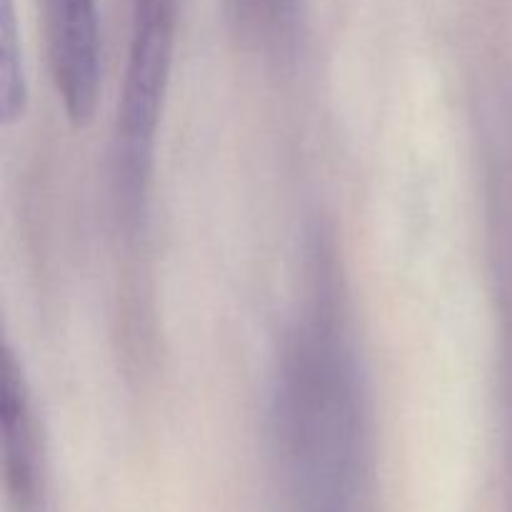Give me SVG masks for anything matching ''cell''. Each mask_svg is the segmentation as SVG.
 I'll return each mask as SVG.
<instances>
[{"instance_id": "obj_5", "label": "cell", "mask_w": 512, "mask_h": 512, "mask_svg": "<svg viewBox=\"0 0 512 512\" xmlns=\"http://www.w3.org/2000/svg\"><path fill=\"white\" fill-rule=\"evenodd\" d=\"M298 0H225V18L245 43L278 40L290 28Z\"/></svg>"}, {"instance_id": "obj_1", "label": "cell", "mask_w": 512, "mask_h": 512, "mask_svg": "<svg viewBox=\"0 0 512 512\" xmlns=\"http://www.w3.org/2000/svg\"><path fill=\"white\" fill-rule=\"evenodd\" d=\"M275 418L295 483L320 498L343 493L358 465L360 410L350 353L328 318L290 340Z\"/></svg>"}, {"instance_id": "obj_3", "label": "cell", "mask_w": 512, "mask_h": 512, "mask_svg": "<svg viewBox=\"0 0 512 512\" xmlns=\"http://www.w3.org/2000/svg\"><path fill=\"white\" fill-rule=\"evenodd\" d=\"M50 78L73 125L93 120L100 98V18L95 0H38Z\"/></svg>"}, {"instance_id": "obj_4", "label": "cell", "mask_w": 512, "mask_h": 512, "mask_svg": "<svg viewBox=\"0 0 512 512\" xmlns=\"http://www.w3.org/2000/svg\"><path fill=\"white\" fill-rule=\"evenodd\" d=\"M0 430L3 480L13 512H50V465L43 423L23 363L10 345L3 348L0 375Z\"/></svg>"}, {"instance_id": "obj_2", "label": "cell", "mask_w": 512, "mask_h": 512, "mask_svg": "<svg viewBox=\"0 0 512 512\" xmlns=\"http://www.w3.org/2000/svg\"><path fill=\"white\" fill-rule=\"evenodd\" d=\"M175 25L178 8L173 5L130 8L128 60L113 138L115 198L128 220H138L148 198L158 125L173 68Z\"/></svg>"}, {"instance_id": "obj_6", "label": "cell", "mask_w": 512, "mask_h": 512, "mask_svg": "<svg viewBox=\"0 0 512 512\" xmlns=\"http://www.w3.org/2000/svg\"><path fill=\"white\" fill-rule=\"evenodd\" d=\"M0 110L5 123H13L25 113L28 85H25L23 48H20L18 25H15L13 0H3V20H0Z\"/></svg>"}]
</instances>
